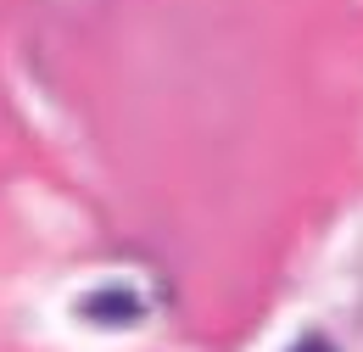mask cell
<instances>
[{
    "label": "cell",
    "mask_w": 363,
    "mask_h": 352,
    "mask_svg": "<svg viewBox=\"0 0 363 352\" xmlns=\"http://www.w3.org/2000/svg\"><path fill=\"white\" fill-rule=\"evenodd\" d=\"M302 352H330V347H324V341H308V347H302Z\"/></svg>",
    "instance_id": "cell-1"
}]
</instances>
